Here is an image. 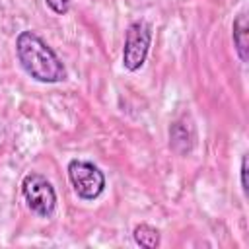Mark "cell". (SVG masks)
I'll return each instance as SVG.
<instances>
[{"label": "cell", "mask_w": 249, "mask_h": 249, "mask_svg": "<svg viewBox=\"0 0 249 249\" xmlns=\"http://www.w3.org/2000/svg\"><path fill=\"white\" fill-rule=\"evenodd\" d=\"M16 56L27 76L41 84H58L66 80L64 62L35 31L25 29L16 37Z\"/></svg>", "instance_id": "obj_1"}, {"label": "cell", "mask_w": 249, "mask_h": 249, "mask_svg": "<svg viewBox=\"0 0 249 249\" xmlns=\"http://www.w3.org/2000/svg\"><path fill=\"white\" fill-rule=\"evenodd\" d=\"M66 171L78 198L95 200L105 191V175L95 163L88 160H70Z\"/></svg>", "instance_id": "obj_2"}, {"label": "cell", "mask_w": 249, "mask_h": 249, "mask_svg": "<svg viewBox=\"0 0 249 249\" xmlns=\"http://www.w3.org/2000/svg\"><path fill=\"white\" fill-rule=\"evenodd\" d=\"M152 45V25L146 19H136L128 23L124 31L123 47V66L128 72H136L144 66L148 51Z\"/></svg>", "instance_id": "obj_3"}, {"label": "cell", "mask_w": 249, "mask_h": 249, "mask_svg": "<svg viewBox=\"0 0 249 249\" xmlns=\"http://www.w3.org/2000/svg\"><path fill=\"white\" fill-rule=\"evenodd\" d=\"M21 195L31 212L41 218H51L56 208V193L51 181L41 173H27L21 181Z\"/></svg>", "instance_id": "obj_4"}, {"label": "cell", "mask_w": 249, "mask_h": 249, "mask_svg": "<svg viewBox=\"0 0 249 249\" xmlns=\"http://www.w3.org/2000/svg\"><path fill=\"white\" fill-rule=\"evenodd\" d=\"M169 146L173 152H177L179 156H185L193 150L195 146V128L191 123H187L185 119L175 121L169 126Z\"/></svg>", "instance_id": "obj_5"}, {"label": "cell", "mask_w": 249, "mask_h": 249, "mask_svg": "<svg viewBox=\"0 0 249 249\" xmlns=\"http://www.w3.org/2000/svg\"><path fill=\"white\" fill-rule=\"evenodd\" d=\"M247 35H249L247 14L245 12H239L235 16L233 23H231V39H233V47H235L237 56H239L241 62H247V58H249V54H247V51H249V39H247Z\"/></svg>", "instance_id": "obj_6"}, {"label": "cell", "mask_w": 249, "mask_h": 249, "mask_svg": "<svg viewBox=\"0 0 249 249\" xmlns=\"http://www.w3.org/2000/svg\"><path fill=\"white\" fill-rule=\"evenodd\" d=\"M132 237H134V243L144 247V249H156L161 241V235H160V230L142 222L138 226H134L132 230Z\"/></svg>", "instance_id": "obj_7"}, {"label": "cell", "mask_w": 249, "mask_h": 249, "mask_svg": "<svg viewBox=\"0 0 249 249\" xmlns=\"http://www.w3.org/2000/svg\"><path fill=\"white\" fill-rule=\"evenodd\" d=\"M47 2V6L54 12V14H58V16H64V14H68V10H70V0H45Z\"/></svg>", "instance_id": "obj_8"}, {"label": "cell", "mask_w": 249, "mask_h": 249, "mask_svg": "<svg viewBox=\"0 0 249 249\" xmlns=\"http://www.w3.org/2000/svg\"><path fill=\"white\" fill-rule=\"evenodd\" d=\"M241 189H243V195H247V156L243 154L241 156Z\"/></svg>", "instance_id": "obj_9"}]
</instances>
